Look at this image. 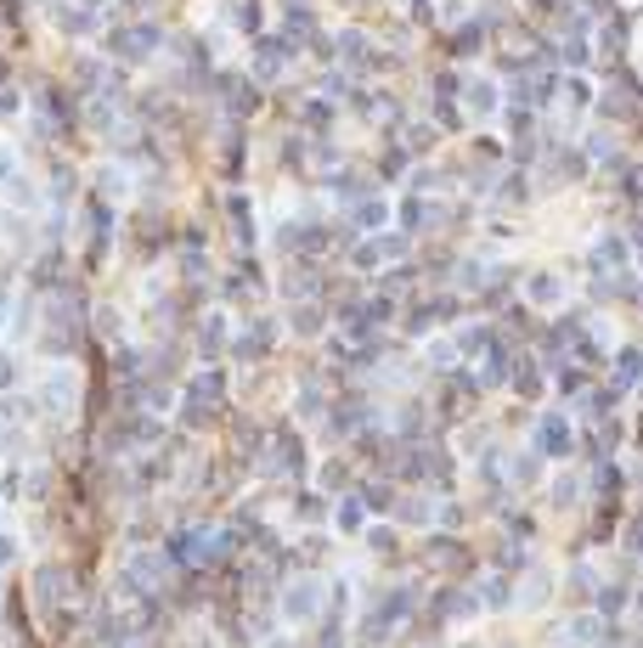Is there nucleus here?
Masks as SVG:
<instances>
[{
	"mask_svg": "<svg viewBox=\"0 0 643 648\" xmlns=\"http://www.w3.org/2000/svg\"><path fill=\"white\" fill-rule=\"evenodd\" d=\"M7 379H12V361H7V355H0V384H7Z\"/></svg>",
	"mask_w": 643,
	"mask_h": 648,
	"instance_id": "4",
	"label": "nucleus"
},
{
	"mask_svg": "<svg viewBox=\"0 0 643 648\" xmlns=\"http://www.w3.org/2000/svg\"><path fill=\"white\" fill-rule=\"evenodd\" d=\"M300 62V46L294 40H283L277 29H265V35H254L249 40V73L260 79V85H277V79H289V68Z\"/></svg>",
	"mask_w": 643,
	"mask_h": 648,
	"instance_id": "1",
	"label": "nucleus"
},
{
	"mask_svg": "<svg viewBox=\"0 0 643 648\" xmlns=\"http://www.w3.org/2000/svg\"><path fill=\"white\" fill-rule=\"evenodd\" d=\"M497 97H503V90H497V79H464V102H469V114H497Z\"/></svg>",
	"mask_w": 643,
	"mask_h": 648,
	"instance_id": "3",
	"label": "nucleus"
},
{
	"mask_svg": "<svg viewBox=\"0 0 643 648\" xmlns=\"http://www.w3.org/2000/svg\"><path fill=\"white\" fill-rule=\"evenodd\" d=\"M46 23H51V35H62V40H97L103 35V12H90V7H79V0H46Z\"/></svg>",
	"mask_w": 643,
	"mask_h": 648,
	"instance_id": "2",
	"label": "nucleus"
}]
</instances>
